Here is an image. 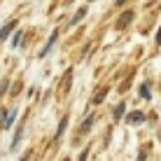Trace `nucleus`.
I'll use <instances>...</instances> for the list:
<instances>
[{"label": "nucleus", "mask_w": 161, "mask_h": 161, "mask_svg": "<svg viewBox=\"0 0 161 161\" xmlns=\"http://www.w3.org/2000/svg\"><path fill=\"white\" fill-rule=\"evenodd\" d=\"M131 19H133V12L129 9V12H124V14L117 19V28H126V24H131Z\"/></svg>", "instance_id": "nucleus-1"}, {"label": "nucleus", "mask_w": 161, "mask_h": 161, "mask_svg": "<svg viewBox=\"0 0 161 161\" xmlns=\"http://www.w3.org/2000/svg\"><path fill=\"white\" fill-rule=\"evenodd\" d=\"M126 121H129V124H142V121H145V114L142 112H131L129 117H126Z\"/></svg>", "instance_id": "nucleus-2"}, {"label": "nucleus", "mask_w": 161, "mask_h": 161, "mask_svg": "<svg viewBox=\"0 0 161 161\" xmlns=\"http://www.w3.org/2000/svg\"><path fill=\"white\" fill-rule=\"evenodd\" d=\"M56 37H58V33H56V31H54V33H52V35H49V40H47V44H44V47H42V52H40V56H44V54H47V52H49V49H52V44H54V42H56Z\"/></svg>", "instance_id": "nucleus-3"}, {"label": "nucleus", "mask_w": 161, "mask_h": 161, "mask_svg": "<svg viewBox=\"0 0 161 161\" xmlns=\"http://www.w3.org/2000/svg\"><path fill=\"white\" fill-rule=\"evenodd\" d=\"M21 161H28V154H26V157H24V159H21Z\"/></svg>", "instance_id": "nucleus-16"}, {"label": "nucleus", "mask_w": 161, "mask_h": 161, "mask_svg": "<svg viewBox=\"0 0 161 161\" xmlns=\"http://www.w3.org/2000/svg\"><path fill=\"white\" fill-rule=\"evenodd\" d=\"M157 44H161V28H159V33H157Z\"/></svg>", "instance_id": "nucleus-14"}, {"label": "nucleus", "mask_w": 161, "mask_h": 161, "mask_svg": "<svg viewBox=\"0 0 161 161\" xmlns=\"http://www.w3.org/2000/svg\"><path fill=\"white\" fill-rule=\"evenodd\" d=\"M21 35H24V33H21V31H16V33H14V37H12V47H16V44H19Z\"/></svg>", "instance_id": "nucleus-10"}, {"label": "nucleus", "mask_w": 161, "mask_h": 161, "mask_svg": "<svg viewBox=\"0 0 161 161\" xmlns=\"http://www.w3.org/2000/svg\"><path fill=\"white\" fill-rule=\"evenodd\" d=\"M140 96H142V98H149V86H147V84L140 86Z\"/></svg>", "instance_id": "nucleus-11"}, {"label": "nucleus", "mask_w": 161, "mask_h": 161, "mask_svg": "<svg viewBox=\"0 0 161 161\" xmlns=\"http://www.w3.org/2000/svg\"><path fill=\"white\" fill-rule=\"evenodd\" d=\"M124 3H126V0H117V5H124Z\"/></svg>", "instance_id": "nucleus-15"}, {"label": "nucleus", "mask_w": 161, "mask_h": 161, "mask_svg": "<svg viewBox=\"0 0 161 161\" xmlns=\"http://www.w3.org/2000/svg\"><path fill=\"white\" fill-rule=\"evenodd\" d=\"M105 96H108V89H98V93L93 96V103H96V105H98V103H103V98H105Z\"/></svg>", "instance_id": "nucleus-6"}, {"label": "nucleus", "mask_w": 161, "mask_h": 161, "mask_svg": "<svg viewBox=\"0 0 161 161\" xmlns=\"http://www.w3.org/2000/svg\"><path fill=\"white\" fill-rule=\"evenodd\" d=\"M63 161H70V159H63Z\"/></svg>", "instance_id": "nucleus-17"}, {"label": "nucleus", "mask_w": 161, "mask_h": 161, "mask_svg": "<svg viewBox=\"0 0 161 161\" xmlns=\"http://www.w3.org/2000/svg\"><path fill=\"white\" fill-rule=\"evenodd\" d=\"M14 26H16V24H14V21H9V24H7V26H5V28H3V31H0V37H3V40H5V37H7V35H9V31H12V28H14Z\"/></svg>", "instance_id": "nucleus-8"}, {"label": "nucleus", "mask_w": 161, "mask_h": 161, "mask_svg": "<svg viewBox=\"0 0 161 161\" xmlns=\"http://www.w3.org/2000/svg\"><path fill=\"white\" fill-rule=\"evenodd\" d=\"M86 157H89V152H86V149H84V152H82V154H80V161H86Z\"/></svg>", "instance_id": "nucleus-13"}, {"label": "nucleus", "mask_w": 161, "mask_h": 161, "mask_svg": "<svg viewBox=\"0 0 161 161\" xmlns=\"http://www.w3.org/2000/svg\"><path fill=\"white\" fill-rule=\"evenodd\" d=\"M84 14H86V7H80L77 9V14L73 16V21H70V26H75V24H80L82 19H84Z\"/></svg>", "instance_id": "nucleus-4"}, {"label": "nucleus", "mask_w": 161, "mask_h": 161, "mask_svg": "<svg viewBox=\"0 0 161 161\" xmlns=\"http://www.w3.org/2000/svg\"><path fill=\"white\" fill-rule=\"evenodd\" d=\"M65 124H68V121H65V119H61V126H58V131H56V138L61 136V133H63L65 131Z\"/></svg>", "instance_id": "nucleus-12"}, {"label": "nucleus", "mask_w": 161, "mask_h": 161, "mask_svg": "<svg viewBox=\"0 0 161 161\" xmlns=\"http://www.w3.org/2000/svg\"><path fill=\"white\" fill-rule=\"evenodd\" d=\"M121 114H124V103H119L114 108V119H121Z\"/></svg>", "instance_id": "nucleus-9"}, {"label": "nucleus", "mask_w": 161, "mask_h": 161, "mask_svg": "<svg viewBox=\"0 0 161 161\" xmlns=\"http://www.w3.org/2000/svg\"><path fill=\"white\" fill-rule=\"evenodd\" d=\"M91 126H93V117H86V119H84V124L80 126V133H86L89 129H91Z\"/></svg>", "instance_id": "nucleus-7"}, {"label": "nucleus", "mask_w": 161, "mask_h": 161, "mask_svg": "<svg viewBox=\"0 0 161 161\" xmlns=\"http://www.w3.org/2000/svg\"><path fill=\"white\" fill-rule=\"evenodd\" d=\"M14 119H16V110H14V112H9V114H7V119L3 121V129H9V126L14 124Z\"/></svg>", "instance_id": "nucleus-5"}]
</instances>
